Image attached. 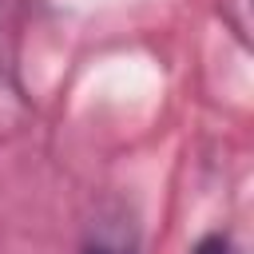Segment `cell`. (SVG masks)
<instances>
[{
  "mask_svg": "<svg viewBox=\"0 0 254 254\" xmlns=\"http://www.w3.org/2000/svg\"><path fill=\"white\" fill-rule=\"evenodd\" d=\"M79 254H131V246H123V242H115V238H87L83 242V250Z\"/></svg>",
  "mask_w": 254,
  "mask_h": 254,
  "instance_id": "2",
  "label": "cell"
},
{
  "mask_svg": "<svg viewBox=\"0 0 254 254\" xmlns=\"http://www.w3.org/2000/svg\"><path fill=\"white\" fill-rule=\"evenodd\" d=\"M190 254H234V246H230V238L226 234H202L194 246H190Z\"/></svg>",
  "mask_w": 254,
  "mask_h": 254,
  "instance_id": "1",
  "label": "cell"
}]
</instances>
